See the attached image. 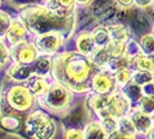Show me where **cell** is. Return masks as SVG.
Instances as JSON below:
<instances>
[{
    "instance_id": "14",
    "label": "cell",
    "mask_w": 154,
    "mask_h": 139,
    "mask_svg": "<svg viewBox=\"0 0 154 139\" xmlns=\"http://www.w3.org/2000/svg\"><path fill=\"white\" fill-rule=\"evenodd\" d=\"M111 54H112V43L106 46H97L95 51L91 54V57H92L93 62L95 63V65L102 70L107 69V64Z\"/></svg>"
},
{
    "instance_id": "29",
    "label": "cell",
    "mask_w": 154,
    "mask_h": 139,
    "mask_svg": "<svg viewBox=\"0 0 154 139\" xmlns=\"http://www.w3.org/2000/svg\"><path fill=\"white\" fill-rule=\"evenodd\" d=\"M104 131L107 132V134H111L112 132L117 131V118L116 117H112V116H109V117H106L100 121Z\"/></svg>"
},
{
    "instance_id": "34",
    "label": "cell",
    "mask_w": 154,
    "mask_h": 139,
    "mask_svg": "<svg viewBox=\"0 0 154 139\" xmlns=\"http://www.w3.org/2000/svg\"><path fill=\"white\" fill-rule=\"evenodd\" d=\"M153 4V0H136V5L141 8L148 7Z\"/></svg>"
},
{
    "instance_id": "22",
    "label": "cell",
    "mask_w": 154,
    "mask_h": 139,
    "mask_svg": "<svg viewBox=\"0 0 154 139\" xmlns=\"http://www.w3.org/2000/svg\"><path fill=\"white\" fill-rule=\"evenodd\" d=\"M0 123H1V128L4 130H7V131H17L22 124L21 118L17 115H13V114H8V115H2L1 116V119H0Z\"/></svg>"
},
{
    "instance_id": "17",
    "label": "cell",
    "mask_w": 154,
    "mask_h": 139,
    "mask_svg": "<svg viewBox=\"0 0 154 139\" xmlns=\"http://www.w3.org/2000/svg\"><path fill=\"white\" fill-rule=\"evenodd\" d=\"M130 69L134 70H145V71H154V54H139L134 58L131 59Z\"/></svg>"
},
{
    "instance_id": "9",
    "label": "cell",
    "mask_w": 154,
    "mask_h": 139,
    "mask_svg": "<svg viewBox=\"0 0 154 139\" xmlns=\"http://www.w3.org/2000/svg\"><path fill=\"white\" fill-rule=\"evenodd\" d=\"M38 49L34 43L22 42L20 44L11 46V59L15 64H28L34 62L38 57Z\"/></svg>"
},
{
    "instance_id": "23",
    "label": "cell",
    "mask_w": 154,
    "mask_h": 139,
    "mask_svg": "<svg viewBox=\"0 0 154 139\" xmlns=\"http://www.w3.org/2000/svg\"><path fill=\"white\" fill-rule=\"evenodd\" d=\"M93 37L95 39V43L97 46H106L111 43V39H110V32L107 27L103 26H99L96 27L94 30L92 31Z\"/></svg>"
},
{
    "instance_id": "32",
    "label": "cell",
    "mask_w": 154,
    "mask_h": 139,
    "mask_svg": "<svg viewBox=\"0 0 154 139\" xmlns=\"http://www.w3.org/2000/svg\"><path fill=\"white\" fill-rule=\"evenodd\" d=\"M1 66H4L11 58V49H8L4 42H1Z\"/></svg>"
},
{
    "instance_id": "20",
    "label": "cell",
    "mask_w": 154,
    "mask_h": 139,
    "mask_svg": "<svg viewBox=\"0 0 154 139\" xmlns=\"http://www.w3.org/2000/svg\"><path fill=\"white\" fill-rule=\"evenodd\" d=\"M27 87L35 96H41L49 89L50 85L44 77H34L27 81Z\"/></svg>"
},
{
    "instance_id": "30",
    "label": "cell",
    "mask_w": 154,
    "mask_h": 139,
    "mask_svg": "<svg viewBox=\"0 0 154 139\" xmlns=\"http://www.w3.org/2000/svg\"><path fill=\"white\" fill-rule=\"evenodd\" d=\"M12 17L11 15L6 13L5 11H1V13H0V35H1V37L4 39V36L6 35V32H7L8 28H9V26H11V23H12Z\"/></svg>"
},
{
    "instance_id": "41",
    "label": "cell",
    "mask_w": 154,
    "mask_h": 139,
    "mask_svg": "<svg viewBox=\"0 0 154 139\" xmlns=\"http://www.w3.org/2000/svg\"><path fill=\"white\" fill-rule=\"evenodd\" d=\"M43 1H45V2H48V1H50V0H43Z\"/></svg>"
},
{
    "instance_id": "31",
    "label": "cell",
    "mask_w": 154,
    "mask_h": 139,
    "mask_svg": "<svg viewBox=\"0 0 154 139\" xmlns=\"http://www.w3.org/2000/svg\"><path fill=\"white\" fill-rule=\"evenodd\" d=\"M64 137L67 139H82L85 138L84 136V130H80L77 128H71L67 129L65 133H64Z\"/></svg>"
},
{
    "instance_id": "1",
    "label": "cell",
    "mask_w": 154,
    "mask_h": 139,
    "mask_svg": "<svg viewBox=\"0 0 154 139\" xmlns=\"http://www.w3.org/2000/svg\"><path fill=\"white\" fill-rule=\"evenodd\" d=\"M101 71L92 57L79 51H66L52 56L51 77L56 82L77 94L92 92L94 76Z\"/></svg>"
},
{
    "instance_id": "37",
    "label": "cell",
    "mask_w": 154,
    "mask_h": 139,
    "mask_svg": "<svg viewBox=\"0 0 154 139\" xmlns=\"http://www.w3.org/2000/svg\"><path fill=\"white\" fill-rule=\"evenodd\" d=\"M93 2V0H75V4L78 6H81V7H85V6H88Z\"/></svg>"
},
{
    "instance_id": "18",
    "label": "cell",
    "mask_w": 154,
    "mask_h": 139,
    "mask_svg": "<svg viewBox=\"0 0 154 139\" xmlns=\"http://www.w3.org/2000/svg\"><path fill=\"white\" fill-rule=\"evenodd\" d=\"M84 136L86 139H106L108 138L107 132L104 131L101 122L93 121L85 125L84 128Z\"/></svg>"
},
{
    "instance_id": "40",
    "label": "cell",
    "mask_w": 154,
    "mask_h": 139,
    "mask_svg": "<svg viewBox=\"0 0 154 139\" xmlns=\"http://www.w3.org/2000/svg\"><path fill=\"white\" fill-rule=\"evenodd\" d=\"M152 32L154 34V26H153V29H152Z\"/></svg>"
},
{
    "instance_id": "28",
    "label": "cell",
    "mask_w": 154,
    "mask_h": 139,
    "mask_svg": "<svg viewBox=\"0 0 154 139\" xmlns=\"http://www.w3.org/2000/svg\"><path fill=\"white\" fill-rule=\"evenodd\" d=\"M137 108L143 110L144 113H147L149 115H152L154 113V96L151 95H144L143 99L138 103Z\"/></svg>"
},
{
    "instance_id": "24",
    "label": "cell",
    "mask_w": 154,
    "mask_h": 139,
    "mask_svg": "<svg viewBox=\"0 0 154 139\" xmlns=\"http://www.w3.org/2000/svg\"><path fill=\"white\" fill-rule=\"evenodd\" d=\"M132 80L140 86L146 85L154 80V71L134 70V71H132Z\"/></svg>"
},
{
    "instance_id": "10",
    "label": "cell",
    "mask_w": 154,
    "mask_h": 139,
    "mask_svg": "<svg viewBox=\"0 0 154 139\" xmlns=\"http://www.w3.org/2000/svg\"><path fill=\"white\" fill-rule=\"evenodd\" d=\"M118 86L116 84L114 73L111 72H104V71H99L94 78L92 82V91L97 94H110L115 91Z\"/></svg>"
},
{
    "instance_id": "35",
    "label": "cell",
    "mask_w": 154,
    "mask_h": 139,
    "mask_svg": "<svg viewBox=\"0 0 154 139\" xmlns=\"http://www.w3.org/2000/svg\"><path fill=\"white\" fill-rule=\"evenodd\" d=\"M58 2L64 7H73L75 4V0H58Z\"/></svg>"
},
{
    "instance_id": "2",
    "label": "cell",
    "mask_w": 154,
    "mask_h": 139,
    "mask_svg": "<svg viewBox=\"0 0 154 139\" xmlns=\"http://www.w3.org/2000/svg\"><path fill=\"white\" fill-rule=\"evenodd\" d=\"M19 17L26 24L28 31L35 36L49 31H58L67 37L75 27V14L63 17L51 8L42 5L24 6L19 11Z\"/></svg>"
},
{
    "instance_id": "25",
    "label": "cell",
    "mask_w": 154,
    "mask_h": 139,
    "mask_svg": "<svg viewBox=\"0 0 154 139\" xmlns=\"http://www.w3.org/2000/svg\"><path fill=\"white\" fill-rule=\"evenodd\" d=\"M116 84L118 87H123L126 85L129 81L132 80V70L130 67H124V69L118 70L117 72L114 73Z\"/></svg>"
},
{
    "instance_id": "26",
    "label": "cell",
    "mask_w": 154,
    "mask_h": 139,
    "mask_svg": "<svg viewBox=\"0 0 154 139\" xmlns=\"http://www.w3.org/2000/svg\"><path fill=\"white\" fill-rule=\"evenodd\" d=\"M139 44L141 46V50L144 54H154V34H145L140 37Z\"/></svg>"
},
{
    "instance_id": "19",
    "label": "cell",
    "mask_w": 154,
    "mask_h": 139,
    "mask_svg": "<svg viewBox=\"0 0 154 139\" xmlns=\"http://www.w3.org/2000/svg\"><path fill=\"white\" fill-rule=\"evenodd\" d=\"M117 130L123 134L124 138H136L138 133L129 115L117 118Z\"/></svg>"
},
{
    "instance_id": "39",
    "label": "cell",
    "mask_w": 154,
    "mask_h": 139,
    "mask_svg": "<svg viewBox=\"0 0 154 139\" xmlns=\"http://www.w3.org/2000/svg\"><path fill=\"white\" fill-rule=\"evenodd\" d=\"M151 116H152V121H153V124H154V113Z\"/></svg>"
},
{
    "instance_id": "42",
    "label": "cell",
    "mask_w": 154,
    "mask_h": 139,
    "mask_svg": "<svg viewBox=\"0 0 154 139\" xmlns=\"http://www.w3.org/2000/svg\"><path fill=\"white\" fill-rule=\"evenodd\" d=\"M153 4H154V0H153Z\"/></svg>"
},
{
    "instance_id": "13",
    "label": "cell",
    "mask_w": 154,
    "mask_h": 139,
    "mask_svg": "<svg viewBox=\"0 0 154 139\" xmlns=\"http://www.w3.org/2000/svg\"><path fill=\"white\" fill-rule=\"evenodd\" d=\"M75 48H77L79 52L87 54V56H91L95 51V49L97 48L92 32L91 31L80 32L77 36V39H75Z\"/></svg>"
},
{
    "instance_id": "8",
    "label": "cell",
    "mask_w": 154,
    "mask_h": 139,
    "mask_svg": "<svg viewBox=\"0 0 154 139\" xmlns=\"http://www.w3.org/2000/svg\"><path fill=\"white\" fill-rule=\"evenodd\" d=\"M65 36L58 31H49L45 34H41L35 36L34 44L38 49V51L43 54H57L59 48L63 45Z\"/></svg>"
},
{
    "instance_id": "7",
    "label": "cell",
    "mask_w": 154,
    "mask_h": 139,
    "mask_svg": "<svg viewBox=\"0 0 154 139\" xmlns=\"http://www.w3.org/2000/svg\"><path fill=\"white\" fill-rule=\"evenodd\" d=\"M132 108L133 107H132L131 101L124 94L122 88L117 87L114 92L108 95L107 110H108L109 116L119 118L122 116L129 115L131 113Z\"/></svg>"
},
{
    "instance_id": "36",
    "label": "cell",
    "mask_w": 154,
    "mask_h": 139,
    "mask_svg": "<svg viewBox=\"0 0 154 139\" xmlns=\"http://www.w3.org/2000/svg\"><path fill=\"white\" fill-rule=\"evenodd\" d=\"M117 2L123 7H131L133 4H136V0H117Z\"/></svg>"
},
{
    "instance_id": "12",
    "label": "cell",
    "mask_w": 154,
    "mask_h": 139,
    "mask_svg": "<svg viewBox=\"0 0 154 139\" xmlns=\"http://www.w3.org/2000/svg\"><path fill=\"white\" fill-rule=\"evenodd\" d=\"M131 118L132 123L134 125L136 130L138 133L146 134L149 131V129L153 126V121H152V116L147 113H144L140 109H134L131 110V113L129 114Z\"/></svg>"
},
{
    "instance_id": "3",
    "label": "cell",
    "mask_w": 154,
    "mask_h": 139,
    "mask_svg": "<svg viewBox=\"0 0 154 139\" xmlns=\"http://www.w3.org/2000/svg\"><path fill=\"white\" fill-rule=\"evenodd\" d=\"M52 57L50 54L38 56L34 62L28 64H15L12 65L7 71V76L12 80L22 82L28 81L34 77H45L51 72Z\"/></svg>"
},
{
    "instance_id": "15",
    "label": "cell",
    "mask_w": 154,
    "mask_h": 139,
    "mask_svg": "<svg viewBox=\"0 0 154 139\" xmlns=\"http://www.w3.org/2000/svg\"><path fill=\"white\" fill-rule=\"evenodd\" d=\"M123 89L124 94L128 96V99L131 101L132 107H137L140 100L143 99V96L145 95L144 91H143V86L138 85L137 82H134L133 80L129 81L126 85H124L123 87H121Z\"/></svg>"
},
{
    "instance_id": "16",
    "label": "cell",
    "mask_w": 154,
    "mask_h": 139,
    "mask_svg": "<svg viewBox=\"0 0 154 139\" xmlns=\"http://www.w3.org/2000/svg\"><path fill=\"white\" fill-rule=\"evenodd\" d=\"M110 39L112 43H126L130 39V32L128 27L123 23H115L108 27Z\"/></svg>"
},
{
    "instance_id": "11",
    "label": "cell",
    "mask_w": 154,
    "mask_h": 139,
    "mask_svg": "<svg viewBox=\"0 0 154 139\" xmlns=\"http://www.w3.org/2000/svg\"><path fill=\"white\" fill-rule=\"evenodd\" d=\"M27 27L23 23V21L19 17V19H14L9 28H8L6 35L4 36L6 41H7L8 45L14 46L16 44H20L22 42H26V37H27Z\"/></svg>"
},
{
    "instance_id": "4",
    "label": "cell",
    "mask_w": 154,
    "mask_h": 139,
    "mask_svg": "<svg viewBox=\"0 0 154 139\" xmlns=\"http://www.w3.org/2000/svg\"><path fill=\"white\" fill-rule=\"evenodd\" d=\"M73 101V92L59 82L51 84L49 89L43 95L38 96V102L42 108L54 114L66 113Z\"/></svg>"
},
{
    "instance_id": "5",
    "label": "cell",
    "mask_w": 154,
    "mask_h": 139,
    "mask_svg": "<svg viewBox=\"0 0 154 139\" xmlns=\"http://www.w3.org/2000/svg\"><path fill=\"white\" fill-rule=\"evenodd\" d=\"M24 130L29 137L37 139H51L57 132L54 121L43 110H35L28 115L24 122Z\"/></svg>"
},
{
    "instance_id": "21",
    "label": "cell",
    "mask_w": 154,
    "mask_h": 139,
    "mask_svg": "<svg viewBox=\"0 0 154 139\" xmlns=\"http://www.w3.org/2000/svg\"><path fill=\"white\" fill-rule=\"evenodd\" d=\"M131 59L125 54H118V56H111L107 64V71L115 73L118 70L124 67H130Z\"/></svg>"
},
{
    "instance_id": "38",
    "label": "cell",
    "mask_w": 154,
    "mask_h": 139,
    "mask_svg": "<svg viewBox=\"0 0 154 139\" xmlns=\"http://www.w3.org/2000/svg\"><path fill=\"white\" fill-rule=\"evenodd\" d=\"M146 137L147 138H153L154 139V124H153V126L149 129V131L146 133Z\"/></svg>"
},
{
    "instance_id": "27",
    "label": "cell",
    "mask_w": 154,
    "mask_h": 139,
    "mask_svg": "<svg viewBox=\"0 0 154 139\" xmlns=\"http://www.w3.org/2000/svg\"><path fill=\"white\" fill-rule=\"evenodd\" d=\"M143 50H141V46L138 42H136L134 39H129L126 43H125V56H128L130 59L134 58L136 56H138L139 54H141Z\"/></svg>"
},
{
    "instance_id": "6",
    "label": "cell",
    "mask_w": 154,
    "mask_h": 139,
    "mask_svg": "<svg viewBox=\"0 0 154 139\" xmlns=\"http://www.w3.org/2000/svg\"><path fill=\"white\" fill-rule=\"evenodd\" d=\"M34 97L35 95L30 92V89L23 85L12 86L6 93V102L9 108L20 113L31 109L34 104Z\"/></svg>"
},
{
    "instance_id": "33",
    "label": "cell",
    "mask_w": 154,
    "mask_h": 139,
    "mask_svg": "<svg viewBox=\"0 0 154 139\" xmlns=\"http://www.w3.org/2000/svg\"><path fill=\"white\" fill-rule=\"evenodd\" d=\"M143 91H144V94H145V95L154 96V80L143 86Z\"/></svg>"
}]
</instances>
